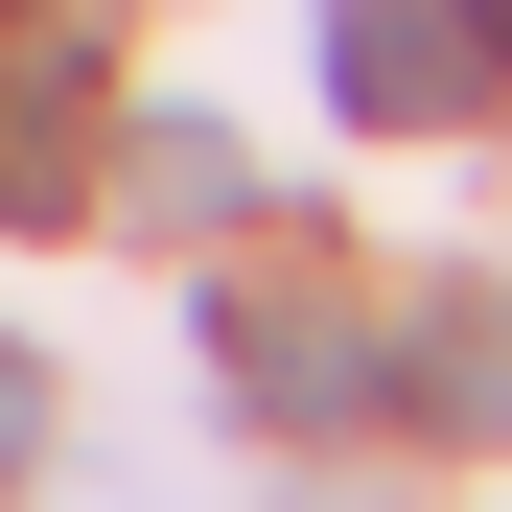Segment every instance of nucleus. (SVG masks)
Wrapping results in <instances>:
<instances>
[{"label":"nucleus","mask_w":512,"mask_h":512,"mask_svg":"<svg viewBox=\"0 0 512 512\" xmlns=\"http://www.w3.org/2000/svg\"><path fill=\"white\" fill-rule=\"evenodd\" d=\"M396 396L443 419V443H512V280H466V303H419V326H396Z\"/></svg>","instance_id":"nucleus-4"},{"label":"nucleus","mask_w":512,"mask_h":512,"mask_svg":"<svg viewBox=\"0 0 512 512\" xmlns=\"http://www.w3.org/2000/svg\"><path fill=\"white\" fill-rule=\"evenodd\" d=\"M0 24H70V0H0Z\"/></svg>","instance_id":"nucleus-6"},{"label":"nucleus","mask_w":512,"mask_h":512,"mask_svg":"<svg viewBox=\"0 0 512 512\" xmlns=\"http://www.w3.org/2000/svg\"><path fill=\"white\" fill-rule=\"evenodd\" d=\"M210 373L280 419V443H326V419H373V396H396V350H373L350 303H303V280H210Z\"/></svg>","instance_id":"nucleus-2"},{"label":"nucleus","mask_w":512,"mask_h":512,"mask_svg":"<svg viewBox=\"0 0 512 512\" xmlns=\"http://www.w3.org/2000/svg\"><path fill=\"white\" fill-rule=\"evenodd\" d=\"M326 117H350V140L512 117V0H326Z\"/></svg>","instance_id":"nucleus-1"},{"label":"nucleus","mask_w":512,"mask_h":512,"mask_svg":"<svg viewBox=\"0 0 512 512\" xmlns=\"http://www.w3.org/2000/svg\"><path fill=\"white\" fill-rule=\"evenodd\" d=\"M0 233H94V70L70 47L0 70Z\"/></svg>","instance_id":"nucleus-3"},{"label":"nucleus","mask_w":512,"mask_h":512,"mask_svg":"<svg viewBox=\"0 0 512 512\" xmlns=\"http://www.w3.org/2000/svg\"><path fill=\"white\" fill-rule=\"evenodd\" d=\"M24 466H47V350L0 326V489H24Z\"/></svg>","instance_id":"nucleus-5"}]
</instances>
